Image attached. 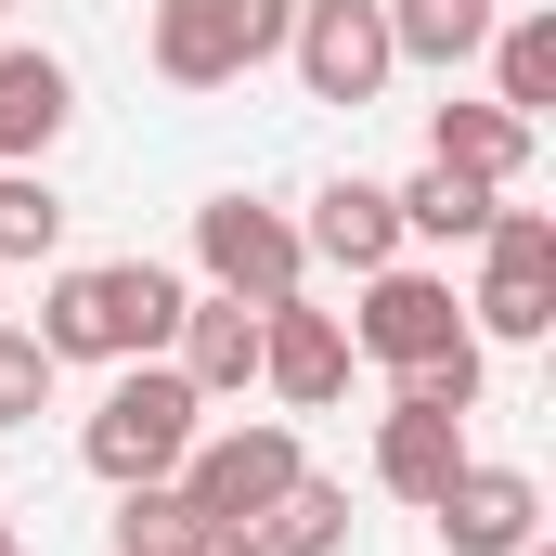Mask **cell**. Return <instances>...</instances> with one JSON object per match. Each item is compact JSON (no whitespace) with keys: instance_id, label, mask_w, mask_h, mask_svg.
<instances>
[{"instance_id":"1","label":"cell","mask_w":556,"mask_h":556,"mask_svg":"<svg viewBox=\"0 0 556 556\" xmlns=\"http://www.w3.org/2000/svg\"><path fill=\"white\" fill-rule=\"evenodd\" d=\"M194 427H207L194 376L155 350V363H117V376H104V402L78 415V466H91L104 492H130V479H168V466L194 453Z\"/></svg>"},{"instance_id":"2","label":"cell","mask_w":556,"mask_h":556,"mask_svg":"<svg viewBox=\"0 0 556 556\" xmlns=\"http://www.w3.org/2000/svg\"><path fill=\"white\" fill-rule=\"evenodd\" d=\"M285 13L298 0H142V52L168 91H233L285 52Z\"/></svg>"},{"instance_id":"3","label":"cell","mask_w":556,"mask_h":556,"mask_svg":"<svg viewBox=\"0 0 556 556\" xmlns=\"http://www.w3.org/2000/svg\"><path fill=\"white\" fill-rule=\"evenodd\" d=\"M168 479H181V505H194V518L260 531L285 492L311 479V453H298V427H285V415H260V427H194V453H181Z\"/></svg>"},{"instance_id":"4","label":"cell","mask_w":556,"mask_h":556,"mask_svg":"<svg viewBox=\"0 0 556 556\" xmlns=\"http://www.w3.org/2000/svg\"><path fill=\"white\" fill-rule=\"evenodd\" d=\"M466 337H479V350H544V337H556V220H544V207H492Z\"/></svg>"},{"instance_id":"5","label":"cell","mask_w":556,"mask_h":556,"mask_svg":"<svg viewBox=\"0 0 556 556\" xmlns=\"http://www.w3.org/2000/svg\"><path fill=\"white\" fill-rule=\"evenodd\" d=\"M285 65H298L311 104L363 117V104L402 78V52H389V0H298V13H285Z\"/></svg>"},{"instance_id":"6","label":"cell","mask_w":556,"mask_h":556,"mask_svg":"<svg viewBox=\"0 0 556 556\" xmlns=\"http://www.w3.org/2000/svg\"><path fill=\"white\" fill-rule=\"evenodd\" d=\"M194 273H207V298L273 311V298H298L311 247H298V220H285L273 194H207V207H194Z\"/></svg>"},{"instance_id":"7","label":"cell","mask_w":556,"mask_h":556,"mask_svg":"<svg viewBox=\"0 0 556 556\" xmlns=\"http://www.w3.org/2000/svg\"><path fill=\"white\" fill-rule=\"evenodd\" d=\"M466 337V298L415 260H389V273H363V311H350V363H389V376H415Z\"/></svg>"},{"instance_id":"8","label":"cell","mask_w":556,"mask_h":556,"mask_svg":"<svg viewBox=\"0 0 556 556\" xmlns=\"http://www.w3.org/2000/svg\"><path fill=\"white\" fill-rule=\"evenodd\" d=\"M427 518H440V544H453V556H518L531 531H544V479H531V466L466 453V466L440 479V505H427Z\"/></svg>"},{"instance_id":"9","label":"cell","mask_w":556,"mask_h":556,"mask_svg":"<svg viewBox=\"0 0 556 556\" xmlns=\"http://www.w3.org/2000/svg\"><path fill=\"white\" fill-rule=\"evenodd\" d=\"M260 389H273L285 415H324V402L350 389V324L311 311V298H273V311H260Z\"/></svg>"},{"instance_id":"10","label":"cell","mask_w":556,"mask_h":556,"mask_svg":"<svg viewBox=\"0 0 556 556\" xmlns=\"http://www.w3.org/2000/svg\"><path fill=\"white\" fill-rule=\"evenodd\" d=\"M298 247L311 260H337V273L363 285V273H389L415 233H402V207H389V181H363V168H337L324 194H311V220H298Z\"/></svg>"},{"instance_id":"11","label":"cell","mask_w":556,"mask_h":556,"mask_svg":"<svg viewBox=\"0 0 556 556\" xmlns=\"http://www.w3.org/2000/svg\"><path fill=\"white\" fill-rule=\"evenodd\" d=\"M65 130H78V78H65V52L0 39V168H39Z\"/></svg>"},{"instance_id":"12","label":"cell","mask_w":556,"mask_h":556,"mask_svg":"<svg viewBox=\"0 0 556 556\" xmlns=\"http://www.w3.org/2000/svg\"><path fill=\"white\" fill-rule=\"evenodd\" d=\"M91 298H104V363H155L181 337V298L194 285L168 273V260H91Z\"/></svg>"},{"instance_id":"13","label":"cell","mask_w":556,"mask_h":556,"mask_svg":"<svg viewBox=\"0 0 556 556\" xmlns=\"http://www.w3.org/2000/svg\"><path fill=\"white\" fill-rule=\"evenodd\" d=\"M168 363L194 376V402H247V389H260V311H247V298H181Z\"/></svg>"},{"instance_id":"14","label":"cell","mask_w":556,"mask_h":556,"mask_svg":"<svg viewBox=\"0 0 556 556\" xmlns=\"http://www.w3.org/2000/svg\"><path fill=\"white\" fill-rule=\"evenodd\" d=\"M466 466V415H427L389 389V415H376V492L389 505H440V479Z\"/></svg>"},{"instance_id":"15","label":"cell","mask_w":556,"mask_h":556,"mask_svg":"<svg viewBox=\"0 0 556 556\" xmlns=\"http://www.w3.org/2000/svg\"><path fill=\"white\" fill-rule=\"evenodd\" d=\"M427 155H440V168H466V181H492V194H505V181H518V168H531V117H505V104H492V91H479V104H440V117H427Z\"/></svg>"},{"instance_id":"16","label":"cell","mask_w":556,"mask_h":556,"mask_svg":"<svg viewBox=\"0 0 556 556\" xmlns=\"http://www.w3.org/2000/svg\"><path fill=\"white\" fill-rule=\"evenodd\" d=\"M479 65H492V104L544 130V104H556V13H492Z\"/></svg>"},{"instance_id":"17","label":"cell","mask_w":556,"mask_h":556,"mask_svg":"<svg viewBox=\"0 0 556 556\" xmlns=\"http://www.w3.org/2000/svg\"><path fill=\"white\" fill-rule=\"evenodd\" d=\"M389 207H402V233H427V247H479V233H492V207H505V194H492V181H466V168H440V155H427L415 181H389Z\"/></svg>"},{"instance_id":"18","label":"cell","mask_w":556,"mask_h":556,"mask_svg":"<svg viewBox=\"0 0 556 556\" xmlns=\"http://www.w3.org/2000/svg\"><path fill=\"white\" fill-rule=\"evenodd\" d=\"M492 13H505V0H389V52L427 65V78H453V65H479Z\"/></svg>"},{"instance_id":"19","label":"cell","mask_w":556,"mask_h":556,"mask_svg":"<svg viewBox=\"0 0 556 556\" xmlns=\"http://www.w3.org/2000/svg\"><path fill=\"white\" fill-rule=\"evenodd\" d=\"M260 556H350V479H298L260 518Z\"/></svg>"},{"instance_id":"20","label":"cell","mask_w":556,"mask_h":556,"mask_svg":"<svg viewBox=\"0 0 556 556\" xmlns=\"http://www.w3.org/2000/svg\"><path fill=\"white\" fill-rule=\"evenodd\" d=\"M52 247H65V194L39 181V168H0V273H52Z\"/></svg>"},{"instance_id":"21","label":"cell","mask_w":556,"mask_h":556,"mask_svg":"<svg viewBox=\"0 0 556 556\" xmlns=\"http://www.w3.org/2000/svg\"><path fill=\"white\" fill-rule=\"evenodd\" d=\"M104 544H117V556H181V544H194L181 479H130V492H117V518H104Z\"/></svg>"},{"instance_id":"22","label":"cell","mask_w":556,"mask_h":556,"mask_svg":"<svg viewBox=\"0 0 556 556\" xmlns=\"http://www.w3.org/2000/svg\"><path fill=\"white\" fill-rule=\"evenodd\" d=\"M26 337H39L52 363H104V298H91V260L39 285V324H26Z\"/></svg>"},{"instance_id":"23","label":"cell","mask_w":556,"mask_h":556,"mask_svg":"<svg viewBox=\"0 0 556 556\" xmlns=\"http://www.w3.org/2000/svg\"><path fill=\"white\" fill-rule=\"evenodd\" d=\"M402 402H427V415H479V389H492V350L479 337H453L440 363H415V376H389Z\"/></svg>"},{"instance_id":"24","label":"cell","mask_w":556,"mask_h":556,"mask_svg":"<svg viewBox=\"0 0 556 556\" xmlns=\"http://www.w3.org/2000/svg\"><path fill=\"white\" fill-rule=\"evenodd\" d=\"M52 389H65V363H52L26 324H0V427H39V415H52Z\"/></svg>"},{"instance_id":"25","label":"cell","mask_w":556,"mask_h":556,"mask_svg":"<svg viewBox=\"0 0 556 556\" xmlns=\"http://www.w3.org/2000/svg\"><path fill=\"white\" fill-rule=\"evenodd\" d=\"M181 556H260V531H220V518H194V544Z\"/></svg>"},{"instance_id":"26","label":"cell","mask_w":556,"mask_h":556,"mask_svg":"<svg viewBox=\"0 0 556 556\" xmlns=\"http://www.w3.org/2000/svg\"><path fill=\"white\" fill-rule=\"evenodd\" d=\"M0 556H26V544H13V518H0Z\"/></svg>"},{"instance_id":"27","label":"cell","mask_w":556,"mask_h":556,"mask_svg":"<svg viewBox=\"0 0 556 556\" xmlns=\"http://www.w3.org/2000/svg\"><path fill=\"white\" fill-rule=\"evenodd\" d=\"M518 556H544V531H531V544H518Z\"/></svg>"},{"instance_id":"28","label":"cell","mask_w":556,"mask_h":556,"mask_svg":"<svg viewBox=\"0 0 556 556\" xmlns=\"http://www.w3.org/2000/svg\"><path fill=\"white\" fill-rule=\"evenodd\" d=\"M0 13H13V0H0Z\"/></svg>"}]
</instances>
